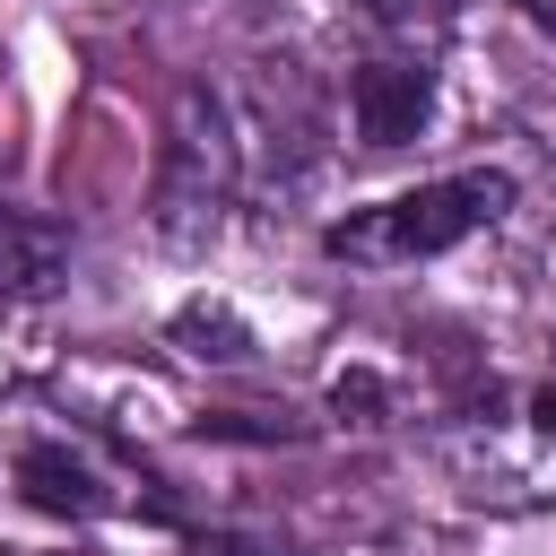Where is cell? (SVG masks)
<instances>
[{
	"label": "cell",
	"instance_id": "7c38bea8",
	"mask_svg": "<svg viewBox=\"0 0 556 556\" xmlns=\"http://www.w3.org/2000/svg\"><path fill=\"white\" fill-rule=\"evenodd\" d=\"M382 17H408V9H443V0H374Z\"/></svg>",
	"mask_w": 556,
	"mask_h": 556
},
{
	"label": "cell",
	"instance_id": "3957f363",
	"mask_svg": "<svg viewBox=\"0 0 556 556\" xmlns=\"http://www.w3.org/2000/svg\"><path fill=\"white\" fill-rule=\"evenodd\" d=\"M348 113H356V139L365 148H408L434 113V78L417 61H365L348 78Z\"/></svg>",
	"mask_w": 556,
	"mask_h": 556
},
{
	"label": "cell",
	"instance_id": "8fae6325",
	"mask_svg": "<svg viewBox=\"0 0 556 556\" xmlns=\"http://www.w3.org/2000/svg\"><path fill=\"white\" fill-rule=\"evenodd\" d=\"M521 9H530V26H547V35H556V0H521Z\"/></svg>",
	"mask_w": 556,
	"mask_h": 556
},
{
	"label": "cell",
	"instance_id": "7a4b0ae2",
	"mask_svg": "<svg viewBox=\"0 0 556 556\" xmlns=\"http://www.w3.org/2000/svg\"><path fill=\"white\" fill-rule=\"evenodd\" d=\"M235 130H226V104L208 87H182L174 104V130H165V174H156V226L165 235H191L200 217L226 208L235 191Z\"/></svg>",
	"mask_w": 556,
	"mask_h": 556
},
{
	"label": "cell",
	"instance_id": "8992f818",
	"mask_svg": "<svg viewBox=\"0 0 556 556\" xmlns=\"http://www.w3.org/2000/svg\"><path fill=\"white\" fill-rule=\"evenodd\" d=\"M174 348L200 356V365H235V356H252V330H243L226 304H182V313H174Z\"/></svg>",
	"mask_w": 556,
	"mask_h": 556
},
{
	"label": "cell",
	"instance_id": "ba28073f",
	"mask_svg": "<svg viewBox=\"0 0 556 556\" xmlns=\"http://www.w3.org/2000/svg\"><path fill=\"white\" fill-rule=\"evenodd\" d=\"M191 556H295L287 539H269V530H200L191 539Z\"/></svg>",
	"mask_w": 556,
	"mask_h": 556
},
{
	"label": "cell",
	"instance_id": "277c9868",
	"mask_svg": "<svg viewBox=\"0 0 556 556\" xmlns=\"http://www.w3.org/2000/svg\"><path fill=\"white\" fill-rule=\"evenodd\" d=\"M61 278H70V226H43V217L0 208V313L43 304Z\"/></svg>",
	"mask_w": 556,
	"mask_h": 556
},
{
	"label": "cell",
	"instance_id": "52a82bcc",
	"mask_svg": "<svg viewBox=\"0 0 556 556\" xmlns=\"http://www.w3.org/2000/svg\"><path fill=\"white\" fill-rule=\"evenodd\" d=\"M191 434L200 443H295L304 426L295 417H252V408H208V417H191Z\"/></svg>",
	"mask_w": 556,
	"mask_h": 556
},
{
	"label": "cell",
	"instance_id": "30bf717a",
	"mask_svg": "<svg viewBox=\"0 0 556 556\" xmlns=\"http://www.w3.org/2000/svg\"><path fill=\"white\" fill-rule=\"evenodd\" d=\"M530 426H547V434H556V382H547V391L530 400Z\"/></svg>",
	"mask_w": 556,
	"mask_h": 556
},
{
	"label": "cell",
	"instance_id": "6da1fadb",
	"mask_svg": "<svg viewBox=\"0 0 556 556\" xmlns=\"http://www.w3.org/2000/svg\"><path fill=\"white\" fill-rule=\"evenodd\" d=\"M504 208H513V174L469 165V174H443V182H417V191H400V200H382V208L339 217V226L321 235V252H330V261H365V269H382V261H426V252L469 243V235L495 226Z\"/></svg>",
	"mask_w": 556,
	"mask_h": 556
},
{
	"label": "cell",
	"instance_id": "9c48e42d",
	"mask_svg": "<svg viewBox=\"0 0 556 556\" xmlns=\"http://www.w3.org/2000/svg\"><path fill=\"white\" fill-rule=\"evenodd\" d=\"M382 400H391V391H382L374 374H339V391H330V408H339V417H365V426L382 417Z\"/></svg>",
	"mask_w": 556,
	"mask_h": 556
},
{
	"label": "cell",
	"instance_id": "5b68a950",
	"mask_svg": "<svg viewBox=\"0 0 556 556\" xmlns=\"http://www.w3.org/2000/svg\"><path fill=\"white\" fill-rule=\"evenodd\" d=\"M17 495H26L35 513H52V521H96V513L113 504V486H104L70 443H26V452H17Z\"/></svg>",
	"mask_w": 556,
	"mask_h": 556
}]
</instances>
